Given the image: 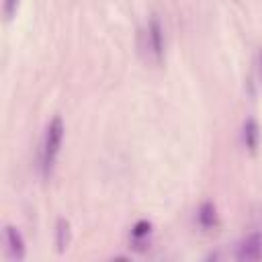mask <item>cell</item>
Returning <instances> with one entry per match:
<instances>
[{
    "mask_svg": "<svg viewBox=\"0 0 262 262\" xmlns=\"http://www.w3.org/2000/svg\"><path fill=\"white\" fill-rule=\"evenodd\" d=\"M63 131L66 127H63L61 117H53L45 127V135L41 141V158H39V168H41L43 178H49L53 172V166H55V160L59 156V147L63 141Z\"/></svg>",
    "mask_w": 262,
    "mask_h": 262,
    "instance_id": "1",
    "label": "cell"
},
{
    "mask_svg": "<svg viewBox=\"0 0 262 262\" xmlns=\"http://www.w3.org/2000/svg\"><path fill=\"white\" fill-rule=\"evenodd\" d=\"M141 51L145 53V57L154 63H160L164 59V29L158 20V16H151L145 25V29L141 31V43H139Z\"/></svg>",
    "mask_w": 262,
    "mask_h": 262,
    "instance_id": "2",
    "label": "cell"
},
{
    "mask_svg": "<svg viewBox=\"0 0 262 262\" xmlns=\"http://www.w3.org/2000/svg\"><path fill=\"white\" fill-rule=\"evenodd\" d=\"M235 258L237 260H246V262H256V260H262V233H250L246 235L239 246H237V252H235Z\"/></svg>",
    "mask_w": 262,
    "mask_h": 262,
    "instance_id": "3",
    "label": "cell"
},
{
    "mask_svg": "<svg viewBox=\"0 0 262 262\" xmlns=\"http://www.w3.org/2000/svg\"><path fill=\"white\" fill-rule=\"evenodd\" d=\"M4 237H6V252H8V258H12V260H23V258H25V239H23L20 231H18L14 225H6Z\"/></svg>",
    "mask_w": 262,
    "mask_h": 262,
    "instance_id": "4",
    "label": "cell"
},
{
    "mask_svg": "<svg viewBox=\"0 0 262 262\" xmlns=\"http://www.w3.org/2000/svg\"><path fill=\"white\" fill-rule=\"evenodd\" d=\"M242 139H244V145L250 149V151H256L258 147V139H260V127L256 123V119H246L244 123V129H242Z\"/></svg>",
    "mask_w": 262,
    "mask_h": 262,
    "instance_id": "5",
    "label": "cell"
},
{
    "mask_svg": "<svg viewBox=\"0 0 262 262\" xmlns=\"http://www.w3.org/2000/svg\"><path fill=\"white\" fill-rule=\"evenodd\" d=\"M196 221L203 229H211L217 225V213H215V207L213 203H203L199 207V213H196Z\"/></svg>",
    "mask_w": 262,
    "mask_h": 262,
    "instance_id": "6",
    "label": "cell"
},
{
    "mask_svg": "<svg viewBox=\"0 0 262 262\" xmlns=\"http://www.w3.org/2000/svg\"><path fill=\"white\" fill-rule=\"evenodd\" d=\"M151 235V223L149 221H137L135 225H133V229H131V242L135 244V248H143V244L147 242V237Z\"/></svg>",
    "mask_w": 262,
    "mask_h": 262,
    "instance_id": "7",
    "label": "cell"
},
{
    "mask_svg": "<svg viewBox=\"0 0 262 262\" xmlns=\"http://www.w3.org/2000/svg\"><path fill=\"white\" fill-rule=\"evenodd\" d=\"M57 250L59 252H63L66 248H68V235H70V225H68V221L66 219H59L57 221Z\"/></svg>",
    "mask_w": 262,
    "mask_h": 262,
    "instance_id": "8",
    "label": "cell"
},
{
    "mask_svg": "<svg viewBox=\"0 0 262 262\" xmlns=\"http://www.w3.org/2000/svg\"><path fill=\"white\" fill-rule=\"evenodd\" d=\"M18 2L20 0H4V6H2V12H4V18L6 20H12L16 10H18Z\"/></svg>",
    "mask_w": 262,
    "mask_h": 262,
    "instance_id": "9",
    "label": "cell"
},
{
    "mask_svg": "<svg viewBox=\"0 0 262 262\" xmlns=\"http://www.w3.org/2000/svg\"><path fill=\"white\" fill-rule=\"evenodd\" d=\"M258 68H260V76H262V47L258 51Z\"/></svg>",
    "mask_w": 262,
    "mask_h": 262,
    "instance_id": "10",
    "label": "cell"
}]
</instances>
